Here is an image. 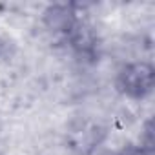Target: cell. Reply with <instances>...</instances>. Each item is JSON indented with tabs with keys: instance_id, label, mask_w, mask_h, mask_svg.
Listing matches in <instances>:
<instances>
[{
	"instance_id": "obj_1",
	"label": "cell",
	"mask_w": 155,
	"mask_h": 155,
	"mask_svg": "<svg viewBox=\"0 0 155 155\" xmlns=\"http://www.w3.org/2000/svg\"><path fill=\"white\" fill-rule=\"evenodd\" d=\"M155 71L148 62L126 64L117 77V88L130 99H144L153 91Z\"/></svg>"
},
{
	"instance_id": "obj_2",
	"label": "cell",
	"mask_w": 155,
	"mask_h": 155,
	"mask_svg": "<svg viewBox=\"0 0 155 155\" xmlns=\"http://www.w3.org/2000/svg\"><path fill=\"white\" fill-rule=\"evenodd\" d=\"M44 22L51 31L68 38L81 20L77 18V11L71 4H55L44 11Z\"/></svg>"
},
{
	"instance_id": "obj_3",
	"label": "cell",
	"mask_w": 155,
	"mask_h": 155,
	"mask_svg": "<svg viewBox=\"0 0 155 155\" xmlns=\"http://www.w3.org/2000/svg\"><path fill=\"white\" fill-rule=\"evenodd\" d=\"M115 155H148L140 146H126V148H122L119 153H115Z\"/></svg>"
}]
</instances>
